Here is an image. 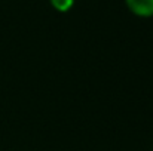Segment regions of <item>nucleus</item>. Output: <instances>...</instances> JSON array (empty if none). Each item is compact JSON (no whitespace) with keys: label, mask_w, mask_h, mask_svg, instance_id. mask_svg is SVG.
Instances as JSON below:
<instances>
[{"label":"nucleus","mask_w":153,"mask_h":151,"mask_svg":"<svg viewBox=\"0 0 153 151\" xmlns=\"http://www.w3.org/2000/svg\"><path fill=\"white\" fill-rule=\"evenodd\" d=\"M128 10L138 18H152L153 0H125Z\"/></svg>","instance_id":"f257e3e1"},{"label":"nucleus","mask_w":153,"mask_h":151,"mask_svg":"<svg viewBox=\"0 0 153 151\" xmlns=\"http://www.w3.org/2000/svg\"><path fill=\"white\" fill-rule=\"evenodd\" d=\"M49 3L56 12H61V13L71 10V7L74 6V0H49Z\"/></svg>","instance_id":"f03ea898"}]
</instances>
